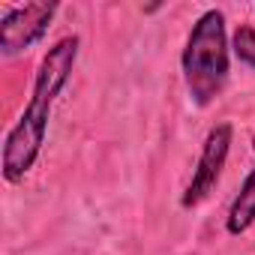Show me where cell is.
<instances>
[{"label": "cell", "instance_id": "277c9868", "mask_svg": "<svg viewBox=\"0 0 255 255\" xmlns=\"http://www.w3.org/2000/svg\"><path fill=\"white\" fill-rule=\"evenodd\" d=\"M54 12H57V3H24V6L6 9L3 21H0V51L12 57L36 45L51 27Z\"/></svg>", "mask_w": 255, "mask_h": 255}, {"label": "cell", "instance_id": "8992f818", "mask_svg": "<svg viewBox=\"0 0 255 255\" xmlns=\"http://www.w3.org/2000/svg\"><path fill=\"white\" fill-rule=\"evenodd\" d=\"M231 51L240 63H246L249 69H255V27L252 24H240L234 30V42H231Z\"/></svg>", "mask_w": 255, "mask_h": 255}, {"label": "cell", "instance_id": "3957f363", "mask_svg": "<svg viewBox=\"0 0 255 255\" xmlns=\"http://www.w3.org/2000/svg\"><path fill=\"white\" fill-rule=\"evenodd\" d=\"M231 138H234V129L231 123H219L207 132L204 144H201V153H198V162H195V171H192V180L186 183V192L180 198V204L189 210V207H198L219 183L222 177V168L228 162V150H231Z\"/></svg>", "mask_w": 255, "mask_h": 255}, {"label": "cell", "instance_id": "6da1fadb", "mask_svg": "<svg viewBox=\"0 0 255 255\" xmlns=\"http://www.w3.org/2000/svg\"><path fill=\"white\" fill-rule=\"evenodd\" d=\"M78 45H81L78 36H63L39 60L30 99H27L21 117L15 120V126L6 132V141H3V162H0V168H3L6 183H21L30 174V168L36 165L42 144H45V135H48L51 108H54L60 90L66 87V81L75 69Z\"/></svg>", "mask_w": 255, "mask_h": 255}, {"label": "cell", "instance_id": "52a82bcc", "mask_svg": "<svg viewBox=\"0 0 255 255\" xmlns=\"http://www.w3.org/2000/svg\"><path fill=\"white\" fill-rule=\"evenodd\" d=\"M252 150H255V135H252Z\"/></svg>", "mask_w": 255, "mask_h": 255}, {"label": "cell", "instance_id": "7a4b0ae2", "mask_svg": "<svg viewBox=\"0 0 255 255\" xmlns=\"http://www.w3.org/2000/svg\"><path fill=\"white\" fill-rule=\"evenodd\" d=\"M228 60H231V51L225 36V15L219 9H207L192 24L180 54L186 90L198 108H207L222 93L228 81Z\"/></svg>", "mask_w": 255, "mask_h": 255}, {"label": "cell", "instance_id": "5b68a950", "mask_svg": "<svg viewBox=\"0 0 255 255\" xmlns=\"http://www.w3.org/2000/svg\"><path fill=\"white\" fill-rule=\"evenodd\" d=\"M252 225H255V165H252V171L246 174V180L240 183V192L234 195V201H231V207H228L225 231H228L231 237H240V234H246Z\"/></svg>", "mask_w": 255, "mask_h": 255}]
</instances>
